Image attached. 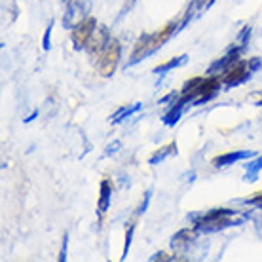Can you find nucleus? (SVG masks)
Masks as SVG:
<instances>
[{"label":"nucleus","mask_w":262,"mask_h":262,"mask_svg":"<svg viewBox=\"0 0 262 262\" xmlns=\"http://www.w3.org/2000/svg\"><path fill=\"white\" fill-rule=\"evenodd\" d=\"M177 27H179L177 21H171V23H167L165 27H162V29L156 31V33L143 34V36L135 42V48H133V53H131L129 65H135V63H139L141 59L148 57L150 53H154L156 50H160V48L164 46L165 42L169 40L171 34L177 31Z\"/></svg>","instance_id":"nucleus-1"},{"label":"nucleus","mask_w":262,"mask_h":262,"mask_svg":"<svg viewBox=\"0 0 262 262\" xmlns=\"http://www.w3.org/2000/svg\"><path fill=\"white\" fill-rule=\"evenodd\" d=\"M234 211L232 209H213L207 215H203L202 219L196 221V228L202 232H215V230H223L226 226L236 224V221L232 219Z\"/></svg>","instance_id":"nucleus-2"},{"label":"nucleus","mask_w":262,"mask_h":262,"mask_svg":"<svg viewBox=\"0 0 262 262\" xmlns=\"http://www.w3.org/2000/svg\"><path fill=\"white\" fill-rule=\"evenodd\" d=\"M99 59V72H101V76H112L114 71H116V67H118V61H120V42L118 40L111 38V42L106 44V48L101 52V55L97 57Z\"/></svg>","instance_id":"nucleus-3"},{"label":"nucleus","mask_w":262,"mask_h":262,"mask_svg":"<svg viewBox=\"0 0 262 262\" xmlns=\"http://www.w3.org/2000/svg\"><path fill=\"white\" fill-rule=\"evenodd\" d=\"M95 29H97L95 17H85V19L78 21V23L74 25V29H72V42H74V48H76V50L85 48V44L90 42Z\"/></svg>","instance_id":"nucleus-4"},{"label":"nucleus","mask_w":262,"mask_h":262,"mask_svg":"<svg viewBox=\"0 0 262 262\" xmlns=\"http://www.w3.org/2000/svg\"><path fill=\"white\" fill-rule=\"evenodd\" d=\"M251 67H249V61H237L234 67H230L228 71L223 74V80L226 85H237L245 82L247 78H251Z\"/></svg>","instance_id":"nucleus-5"},{"label":"nucleus","mask_w":262,"mask_h":262,"mask_svg":"<svg viewBox=\"0 0 262 262\" xmlns=\"http://www.w3.org/2000/svg\"><path fill=\"white\" fill-rule=\"evenodd\" d=\"M108 42H111V34H108V31H106V27H97V29L93 31L90 42L85 44V48H88V52L92 53L93 57H99Z\"/></svg>","instance_id":"nucleus-6"},{"label":"nucleus","mask_w":262,"mask_h":262,"mask_svg":"<svg viewBox=\"0 0 262 262\" xmlns=\"http://www.w3.org/2000/svg\"><path fill=\"white\" fill-rule=\"evenodd\" d=\"M239 50H242V48L237 46L236 50H232V52L226 53L223 59H216L215 63L209 67L207 74H209V76H219V74H224L230 67H234L237 61H239Z\"/></svg>","instance_id":"nucleus-7"},{"label":"nucleus","mask_w":262,"mask_h":262,"mask_svg":"<svg viewBox=\"0 0 262 262\" xmlns=\"http://www.w3.org/2000/svg\"><path fill=\"white\" fill-rule=\"evenodd\" d=\"M255 156V152L251 150H234V152H226V154H221V156L213 158V165L215 167H224V165L236 164V162H242V160H247V158Z\"/></svg>","instance_id":"nucleus-8"},{"label":"nucleus","mask_w":262,"mask_h":262,"mask_svg":"<svg viewBox=\"0 0 262 262\" xmlns=\"http://www.w3.org/2000/svg\"><path fill=\"white\" fill-rule=\"evenodd\" d=\"M111 196H112V186L108 183V179H103L101 183V194H99V202H97V211L99 215L103 216L111 207Z\"/></svg>","instance_id":"nucleus-9"},{"label":"nucleus","mask_w":262,"mask_h":262,"mask_svg":"<svg viewBox=\"0 0 262 262\" xmlns=\"http://www.w3.org/2000/svg\"><path fill=\"white\" fill-rule=\"evenodd\" d=\"M171 154H177V143H175V141H173V143L164 144L160 150H156L154 154H152L148 162H150L152 165H156V164H160V162H164L165 158L171 156Z\"/></svg>","instance_id":"nucleus-10"},{"label":"nucleus","mask_w":262,"mask_h":262,"mask_svg":"<svg viewBox=\"0 0 262 262\" xmlns=\"http://www.w3.org/2000/svg\"><path fill=\"white\" fill-rule=\"evenodd\" d=\"M137 111H141V105H139V103H135L133 106H120L118 111L111 116V122L112 124H118V122H122V120H127L133 112H137Z\"/></svg>","instance_id":"nucleus-11"},{"label":"nucleus","mask_w":262,"mask_h":262,"mask_svg":"<svg viewBox=\"0 0 262 262\" xmlns=\"http://www.w3.org/2000/svg\"><path fill=\"white\" fill-rule=\"evenodd\" d=\"M186 59H188L186 55H181V57H173V59L165 61V63H162V65L154 67V72H156V74H164V72L171 71V69H175V67H181Z\"/></svg>","instance_id":"nucleus-12"},{"label":"nucleus","mask_w":262,"mask_h":262,"mask_svg":"<svg viewBox=\"0 0 262 262\" xmlns=\"http://www.w3.org/2000/svg\"><path fill=\"white\" fill-rule=\"evenodd\" d=\"M183 108H184V105H181V103H175L173 105V108H171L167 114L164 116V122H165V125H175L179 122V118H181V114H183Z\"/></svg>","instance_id":"nucleus-13"},{"label":"nucleus","mask_w":262,"mask_h":262,"mask_svg":"<svg viewBox=\"0 0 262 262\" xmlns=\"http://www.w3.org/2000/svg\"><path fill=\"white\" fill-rule=\"evenodd\" d=\"M194 236H196L194 228H183L181 232H177V234L173 236L171 242H173V245H183V243H186V242H192Z\"/></svg>","instance_id":"nucleus-14"},{"label":"nucleus","mask_w":262,"mask_h":262,"mask_svg":"<svg viewBox=\"0 0 262 262\" xmlns=\"http://www.w3.org/2000/svg\"><path fill=\"white\" fill-rule=\"evenodd\" d=\"M245 167H247V173H245V181H255V179L258 177V171L262 169V156L256 158L255 162L247 164Z\"/></svg>","instance_id":"nucleus-15"},{"label":"nucleus","mask_w":262,"mask_h":262,"mask_svg":"<svg viewBox=\"0 0 262 262\" xmlns=\"http://www.w3.org/2000/svg\"><path fill=\"white\" fill-rule=\"evenodd\" d=\"M133 230H135V223H129V224H127V230H125V245H124V255H122V258H125V256H127V251H129V247H131Z\"/></svg>","instance_id":"nucleus-16"},{"label":"nucleus","mask_w":262,"mask_h":262,"mask_svg":"<svg viewBox=\"0 0 262 262\" xmlns=\"http://www.w3.org/2000/svg\"><path fill=\"white\" fill-rule=\"evenodd\" d=\"M209 4H213V0H192L190 12H186V19L190 17V13L194 12V10H203V8H207Z\"/></svg>","instance_id":"nucleus-17"},{"label":"nucleus","mask_w":262,"mask_h":262,"mask_svg":"<svg viewBox=\"0 0 262 262\" xmlns=\"http://www.w3.org/2000/svg\"><path fill=\"white\" fill-rule=\"evenodd\" d=\"M249 36H251V27H245V29L242 31V34L237 36V46L242 48V46H243V42H245V40L249 38Z\"/></svg>","instance_id":"nucleus-18"},{"label":"nucleus","mask_w":262,"mask_h":262,"mask_svg":"<svg viewBox=\"0 0 262 262\" xmlns=\"http://www.w3.org/2000/svg\"><path fill=\"white\" fill-rule=\"evenodd\" d=\"M148 202H150V192H146V194H144V202L139 205L137 213H144V211H146V207H148Z\"/></svg>","instance_id":"nucleus-19"},{"label":"nucleus","mask_w":262,"mask_h":262,"mask_svg":"<svg viewBox=\"0 0 262 262\" xmlns=\"http://www.w3.org/2000/svg\"><path fill=\"white\" fill-rule=\"evenodd\" d=\"M50 33H52V25L46 29V34H44V50L50 48Z\"/></svg>","instance_id":"nucleus-20"},{"label":"nucleus","mask_w":262,"mask_h":262,"mask_svg":"<svg viewBox=\"0 0 262 262\" xmlns=\"http://www.w3.org/2000/svg\"><path fill=\"white\" fill-rule=\"evenodd\" d=\"M67 242H69V239H67V237H65V242H63V249H61V255H59V260L61 262H63V260H65V258H67Z\"/></svg>","instance_id":"nucleus-21"},{"label":"nucleus","mask_w":262,"mask_h":262,"mask_svg":"<svg viewBox=\"0 0 262 262\" xmlns=\"http://www.w3.org/2000/svg\"><path fill=\"white\" fill-rule=\"evenodd\" d=\"M256 105L262 106V93H260V97H258V101H256Z\"/></svg>","instance_id":"nucleus-22"}]
</instances>
